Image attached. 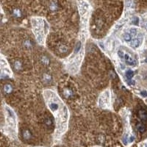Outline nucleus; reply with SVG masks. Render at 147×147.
<instances>
[{"label":"nucleus","instance_id":"f257e3e1","mask_svg":"<svg viewBox=\"0 0 147 147\" xmlns=\"http://www.w3.org/2000/svg\"><path fill=\"white\" fill-rule=\"evenodd\" d=\"M124 60H125L126 63L129 65H135V64H136V61H135V59H133L131 56H129V55H127V54H125Z\"/></svg>","mask_w":147,"mask_h":147},{"label":"nucleus","instance_id":"f03ea898","mask_svg":"<svg viewBox=\"0 0 147 147\" xmlns=\"http://www.w3.org/2000/svg\"><path fill=\"white\" fill-rule=\"evenodd\" d=\"M139 116L142 121H147V112L144 110H140L139 111Z\"/></svg>","mask_w":147,"mask_h":147},{"label":"nucleus","instance_id":"7ed1b4c3","mask_svg":"<svg viewBox=\"0 0 147 147\" xmlns=\"http://www.w3.org/2000/svg\"><path fill=\"white\" fill-rule=\"evenodd\" d=\"M140 43H141L140 39V38H136V39H134V40L131 41V46L136 48V47H138L140 46Z\"/></svg>","mask_w":147,"mask_h":147},{"label":"nucleus","instance_id":"20e7f679","mask_svg":"<svg viewBox=\"0 0 147 147\" xmlns=\"http://www.w3.org/2000/svg\"><path fill=\"white\" fill-rule=\"evenodd\" d=\"M31 137H32V135H31V132L29 130L26 129L23 132V138H24L25 140H29Z\"/></svg>","mask_w":147,"mask_h":147},{"label":"nucleus","instance_id":"39448f33","mask_svg":"<svg viewBox=\"0 0 147 147\" xmlns=\"http://www.w3.org/2000/svg\"><path fill=\"white\" fill-rule=\"evenodd\" d=\"M137 129H138V131H139L140 132H141V133H143V132H144L146 131V127H145L143 124H138Z\"/></svg>","mask_w":147,"mask_h":147},{"label":"nucleus","instance_id":"423d86ee","mask_svg":"<svg viewBox=\"0 0 147 147\" xmlns=\"http://www.w3.org/2000/svg\"><path fill=\"white\" fill-rule=\"evenodd\" d=\"M4 91L6 93H10L12 92V87L10 85H5L4 86Z\"/></svg>","mask_w":147,"mask_h":147},{"label":"nucleus","instance_id":"0eeeda50","mask_svg":"<svg viewBox=\"0 0 147 147\" xmlns=\"http://www.w3.org/2000/svg\"><path fill=\"white\" fill-rule=\"evenodd\" d=\"M13 16H16V17H20V16H21V12L20 10L15 9L13 10Z\"/></svg>","mask_w":147,"mask_h":147},{"label":"nucleus","instance_id":"6e6552de","mask_svg":"<svg viewBox=\"0 0 147 147\" xmlns=\"http://www.w3.org/2000/svg\"><path fill=\"white\" fill-rule=\"evenodd\" d=\"M126 76H127V77L128 80H131L132 77L134 76V72H133L132 70H128V71L126 72Z\"/></svg>","mask_w":147,"mask_h":147},{"label":"nucleus","instance_id":"1a4fd4ad","mask_svg":"<svg viewBox=\"0 0 147 147\" xmlns=\"http://www.w3.org/2000/svg\"><path fill=\"white\" fill-rule=\"evenodd\" d=\"M124 38L126 41H132V35L129 33H125L124 35Z\"/></svg>","mask_w":147,"mask_h":147},{"label":"nucleus","instance_id":"9d476101","mask_svg":"<svg viewBox=\"0 0 147 147\" xmlns=\"http://www.w3.org/2000/svg\"><path fill=\"white\" fill-rule=\"evenodd\" d=\"M65 92H64V95L67 97V98H69L72 96V91L71 90H68V89H66Z\"/></svg>","mask_w":147,"mask_h":147},{"label":"nucleus","instance_id":"9b49d317","mask_svg":"<svg viewBox=\"0 0 147 147\" xmlns=\"http://www.w3.org/2000/svg\"><path fill=\"white\" fill-rule=\"evenodd\" d=\"M45 124H46V126L48 127H50L52 124V120L51 118H47L46 120H45Z\"/></svg>","mask_w":147,"mask_h":147},{"label":"nucleus","instance_id":"f8f14e48","mask_svg":"<svg viewBox=\"0 0 147 147\" xmlns=\"http://www.w3.org/2000/svg\"><path fill=\"white\" fill-rule=\"evenodd\" d=\"M49 107H50L51 110H57V108H58V105H57V104H55V103L50 104H49Z\"/></svg>","mask_w":147,"mask_h":147},{"label":"nucleus","instance_id":"ddd939ff","mask_svg":"<svg viewBox=\"0 0 147 147\" xmlns=\"http://www.w3.org/2000/svg\"><path fill=\"white\" fill-rule=\"evenodd\" d=\"M57 5L56 3H52L50 5V9L52 10H57Z\"/></svg>","mask_w":147,"mask_h":147},{"label":"nucleus","instance_id":"4468645a","mask_svg":"<svg viewBox=\"0 0 147 147\" xmlns=\"http://www.w3.org/2000/svg\"><path fill=\"white\" fill-rule=\"evenodd\" d=\"M118 55H119V57L120 58H121V59H124L125 54L124 53V52H122V51H119V52H118Z\"/></svg>","mask_w":147,"mask_h":147},{"label":"nucleus","instance_id":"2eb2a0df","mask_svg":"<svg viewBox=\"0 0 147 147\" xmlns=\"http://www.w3.org/2000/svg\"><path fill=\"white\" fill-rule=\"evenodd\" d=\"M21 67V65L20 63V62H16L15 63V68L16 69H20Z\"/></svg>","mask_w":147,"mask_h":147},{"label":"nucleus","instance_id":"dca6fc26","mask_svg":"<svg viewBox=\"0 0 147 147\" xmlns=\"http://www.w3.org/2000/svg\"><path fill=\"white\" fill-rule=\"evenodd\" d=\"M80 47H81V43L80 42H78V44H77V45L76 46V49H75V51L76 52H78L79 50H80Z\"/></svg>","mask_w":147,"mask_h":147},{"label":"nucleus","instance_id":"f3484780","mask_svg":"<svg viewBox=\"0 0 147 147\" xmlns=\"http://www.w3.org/2000/svg\"><path fill=\"white\" fill-rule=\"evenodd\" d=\"M42 61H43V62H44V63H48V62H49V60H48V59H47V58H46V57H44V58H43V59H42Z\"/></svg>","mask_w":147,"mask_h":147},{"label":"nucleus","instance_id":"a211bd4d","mask_svg":"<svg viewBox=\"0 0 147 147\" xmlns=\"http://www.w3.org/2000/svg\"><path fill=\"white\" fill-rule=\"evenodd\" d=\"M60 50L61 52H65V51H66V47H65L64 46H62V47H60Z\"/></svg>","mask_w":147,"mask_h":147},{"label":"nucleus","instance_id":"6ab92c4d","mask_svg":"<svg viewBox=\"0 0 147 147\" xmlns=\"http://www.w3.org/2000/svg\"><path fill=\"white\" fill-rule=\"evenodd\" d=\"M141 95H142V96H143V97H146V96H147V92L145 91H142V92H141Z\"/></svg>","mask_w":147,"mask_h":147},{"label":"nucleus","instance_id":"aec40b11","mask_svg":"<svg viewBox=\"0 0 147 147\" xmlns=\"http://www.w3.org/2000/svg\"><path fill=\"white\" fill-rule=\"evenodd\" d=\"M134 140V137L133 136H131L130 138H129V142H132Z\"/></svg>","mask_w":147,"mask_h":147},{"label":"nucleus","instance_id":"412c9836","mask_svg":"<svg viewBox=\"0 0 147 147\" xmlns=\"http://www.w3.org/2000/svg\"><path fill=\"white\" fill-rule=\"evenodd\" d=\"M146 62H147V58H146Z\"/></svg>","mask_w":147,"mask_h":147}]
</instances>
